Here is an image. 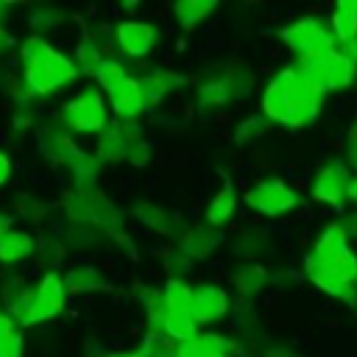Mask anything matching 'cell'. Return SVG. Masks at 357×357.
Wrapping results in <instances>:
<instances>
[{"mask_svg":"<svg viewBox=\"0 0 357 357\" xmlns=\"http://www.w3.org/2000/svg\"><path fill=\"white\" fill-rule=\"evenodd\" d=\"M321 106H324V95L315 86H310L296 73V67L279 70L262 89V117L268 123L304 128L318 120Z\"/></svg>","mask_w":357,"mask_h":357,"instance_id":"6da1fadb","label":"cell"},{"mask_svg":"<svg viewBox=\"0 0 357 357\" xmlns=\"http://www.w3.org/2000/svg\"><path fill=\"white\" fill-rule=\"evenodd\" d=\"M22 64H25L22 84L31 95H47L78 78L73 61L64 53L53 50L42 36H31L22 42Z\"/></svg>","mask_w":357,"mask_h":357,"instance_id":"7a4b0ae2","label":"cell"},{"mask_svg":"<svg viewBox=\"0 0 357 357\" xmlns=\"http://www.w3.org/2000/svg\"><path fill=\"white\" fill-rule=\"evenodd\" d=\"M251 84H254V78L245 64H223L198 81V103L201 106H229L237 98H245L251 92Z\"/></svg>","mask_w":357,"mask_h":357,"instance_id":"3957f363","label":"cell"},{"mask_svg":"<svg viewBox=\"0 0 357 357\" xmlns=\"http://www.w3.org/2000/svg\"><path fill=\"white\" fill-rule=\"evenodd\" d=\"M296 73L310 84L315 86L321 95L326 92H335V89H346L354 75H357V67L349 64L343 56H337L335 50L329 53H321V56H310V59H296Z\"/></svg>","mask_w":357,"mask_h":357,"instance_id":"277c9868","label":"cell"},{"mask_svg":"<svg viewBox=\"0 0 357 357\" xmlns=\"http://www.w3.org/2000/svg\"><path fill=\"white\" fill-rule=\"evenodd\" d=\"M64 301H67V290H64V282L59 273H47L36 290H25L22 301L17 304V310L11 312L22 326H31V324H39V321H47L53 315H59L64 310Z\"/></svg>","mask_w":357,"mask_h":357,"instance_id":"5b68a950","label":"cell"},{"mask_svg":"<svg viewBox=\"0 0 357 357\" xmlns=\"http://www.w3.org/2000/svg\"><path fill=\"white\" fill-rule=\"evenodd\" d=\"M64 209L70 215L73 223H84V226H92V229H106V231H117L120 223H123V215L120 209L98 190H73L67 198H64Z\"/></svg>","mask_w":357,"mask_h":357,"instance_id":"8992f818","label":"cell"},{"mask_svg":"<svg viewBox=\"0 0 357 357\" xmlns=\"http://www.w3.org/2000/svg\"><path fill=\"white\" fill-rule=\"evenodd\" d=\"M279 39L284 42V47H290L296 53V59L321 56V53H329L335 47V39H332L329 28L315 17H301L290 25H284L279 31Z\"/></svg>","mask_w":357,"mask_h":357,"instance_id":"52a82bcc","label":"cell"},{"mask_svg":"<svg viewBox=\"0 0 357 357\" xmlns=\"http://www.w3.org/2000/svg\"><path fill=\"white\" fill-rule=\"evenodd\" d=\"M61 120L70 131H78V134H100L106 128V103H103V95L98 89H84L78 92L73 100H67L64 112H61Z\"/></svg>","mask_w":357,"mask_h":357,"instance_id":"ba28073f","label":"cell"},{"mask_svg":"<svg viewBox=\"0 0 357 357\" xmlns=\"http://www.w3.org/2000/svg\"><path fill=\"white\" fill-rule=\"evenodd\" d=\"M312 254L321 257L329 268H335L349 284H354V279H357V254L349 248V234L343 231L340 223H329L324 229Z\"/></svg>","mask_w":357,"mask_h":357,"instance_id":"9c48e42d","label":"cell"},{"mask_svg":"<svg viewBox=\"0 0 357 357\" xmlns=\"http://www.w3.org/2000/svg\"><path fill=\"white\" fill-rule=\"evenodd\" d=\"M243 198H245V206H251L254 212H259L265 218H282L298 206L296 190L287 187L282 178H265V181L254 184L251 190H245Z\"/></svg>","mask_w":357,"mask_h":357,"instance_id":"30bf717a","label":"cell"},{"mask_svg":"<svg viewBox=\"0 0 357 357\" xmlns=\"http://www.w3.org/2000/svg\"><path fill=\"white\" fill-rule=\"evenodd\" d=\"M349 167L343 159H329L312 178V198L326 206H340L346 201V184H349Z\"/></svg>","mask_w":357,"mask_h":357,"instance_id":"8fae6325","label":"cell"},{"mask_svg":"<svg viewBox=\"0 0 357 357\" xmlns=\"http://www.w3.org/2000/svg\"><path fill=\"white\" fill-rule=\"evenodd\" d=\"M304 273H307V279H310L321 293H326V296H332V298H340V301H349V304L357 301L354 284H349L335 268H329V265H326L321 257H315L312 251L304 257Z\"/></svg>","mask_w":357,"mask_h":357,"instance_id":"7c38bea8","label":"cell"},{"mask_svg":"<svg viewBox=\"0 0 357 357\" xmlns=\"http://www.w3.org/2000/svg\"><path fill=\"white\" fill-rule=\"evenodd\" d=\"M114 39H117V47L131 56V59H139V56H148L159 39V31L151 25V22H142V20H123L117 28H114Z\"/></svg>","mask_w":357,"mask_h":357,"instance_id":"4fadbf2b","label":"cell"},{"mask_svg":"<svg viewBox=\"0 0 357 357\" xmlns=\"http://www.w3.org/2000/svg\"><path fill=\"white\" fill-rule=\"evenodd\" d=\"M229 310H231V301H229V293L223 287H218V284H201V287L192 290L190 312H192L195 326L215 324L223 315H229Z\"/></svg>","mask_w":357,"mask_h":357,"instance_id":"5bb4252c","label":"cell"},{"mask_svg":"<svg viewBox=\"0 0 357 357\" xmlns=\"http://www.w3.org/2000/svg\"><path fill=\"white\" fill-rule=\"evenodd\" d=\"M39 153L53 165H70L81 151L64 128H39Z\"/></svg>","mask_w":357,"mask_h":357,"instance_id":"9a60e30c","label":"cell"},{"mask_svg":"<svg viewBox=\"0 0 357 357\" xmlns=\"http://www.w3.org/2000/svg\"><path fill=\"white\" fill-rule=\"evenodd\" d=\"M137 84H139V95H142L145 109H148V106H153V103H162L165 95L181 89V86H184V75L170 73V70H153V73L137 78Z\"/></svg>","mask_w":357,"mask_h":357,"instance_id":"2e32d148","label":"cell"},{"mask_svg":"<svg viewBox=\"0 0 357 357\" xmlns=\"http://www.w3.org/2000/svg\"><path fill=\"white\" fill-rule=\"evenodd\" d=\"M218 245H220V234H218L215 229H209L206 223H201V226L184 229L178 251H181L187 259H206V257L215 254Z\"/></svg>","mask_w":357,"mask_h":357,"instance_id":"e0dca14e","label":"cell"},{"mask_svg":"<svg viewBox=\"0 0 357 357\" xmlns=\"http://www.w3.org/2000/svg\"><path fill=\"white\" fill-rule=\"evenodd\" d=\"M109 100H112L114 114H117L123 123H131L134 117H139V114L145 112V100H142V95H139V84H137V78H131V75H128L117 89L109 92Z\"/></svg>","mask_w":357,"mask_h":357,"instance_id":"ac0fdd59","label":"cell"},{"mask_svg":"<svg viewBox=\"0 0 357 357\" xmlns=\"http://www.w3.org/2000/svg\"><path fill=\"white\" fill-rule=\"evenodd\" d=\"M234 343L215 332H198L192 340L178 346V357H229Z\"/></svg>","mask_w":357,"mask_h":357,"instance_id":"d6986e66","label":"cell"},{"mask_svg":"<svg viewBox=\"0 0 357 357\" xmlns=\"http://www.w3.org/2000/svg\"><path fill=\"white\" fill-rule=\"evenodd\" d=\"M234 206H237V192H234V184L226 181V184L212 195V201H209V206H206V215H204L206 226L218 231V229L234 215Z\"/></svg>","mask_w":357,"mask_h":357,"instance_id":"ffe728a7","label":"cell"},{"mask_svg":"<svg viewBox=\"0 0 357 357\" xmlns=\"http://www.w3.org/2000/svg\"><path fill=\"white\" fill-rule=\"evenodd\" d=\"M268 282H271V273L259 262H243L231 271V284L237 287L240 296H257Z\"/></svg>","mask_w":357,"mask_h":357,"instance_id":"44dd1931","label":"cell"},{"mask_svg":"<svg viewBox=\"0 0 357 357\" xmlns=\"http://www.w3.org/2000/svg\"><path fill=\"white\" fill-rule=\"evenodd\" d=\"M134 215H137V220H139L142 226H148V229H153V231H159V234H173V231L178 229L176 215L167 212L165 206L153 204V201H139V204L134 206Z\"/></svg>","mask_w":357,"mask_h":357,"instance_id":"7402d4cb","label":"cell"},{"mask_svg":"<svg viewBox=\"0 0 357 357\" xmlns=\"http://www.w3.org/2000/svg\"><path fill=\"white\" fill-rule=\"evenodd\" d=\"M329 33L335 42L357 39V0H340L329 20Z\"/></svg>","mask_w":357,"mask_h":357,"instance_id":"603a6c76","label":"cell"},{"mask_svg":"<svg viewBox=\"0 0 357 357\" xmlns=\"http://www.w3.org/2000/svg\"><path fill=\"white\" fill-rule=\"evenodd\" d=\"M98 165L100 162H126V123L106 126L98 139Z\"/></svg>","mask_w":357,"mask_h":357,"instance_id":"cb8c5ba5","label":"cell"},{"mask_svg":"<svg viewBox=\"0 0 357 357\" xmlns=\"http://www.w3.org/2000/svg\"><path fill=\"white\" fill-rule=\"evenodd\" d=\"M61 282H64L67 293H92V290H106L109 287L95 265H75V268L67 271V276Z\"/></svg>","mask_w":357,"mask_h":357,"instance_id":"d4e9b609","label":"cell"},{"mask_svg":"<svg viewBox=\"0 0 357 357\" xmlns=\"http://www.w3.org/2000/svg\"><path fill=\"white\" fill-rule=\"evenodd\" d=\"M234 254L243 259V262H259L265 254H268V234L259 231V229H245L234 237Z\"/></svg>","mask_w":357,"mask_h":357,"instance_id":"484cf974","label":"cell"},{"mask_svg":"<svg viewBox=\"0 0 357 357\" xmlns=\"http://www.w3.org/2000/svg\"><path fill=\"white\" fill-rule=\"evenodd\" d=\"M215 8H218L215 0H178V3H173V11H176L178 25H181L184 31L201 25Z\"/></svg>","mask_w":357,"mask_h":357,"instance_id":"4316f807","label":"cell"},{"mask_svg":"<svg viewBox=\"0 0 357 357\" xmlns=\"http://www.w3.org/2000/svg\"><path fill=\"white\" fill-rule=\"evenodd\" d=\"M36 248L33 237L25 231H6L0 237V262H20L25 257H31Z\"/></svg>","mask_w":357,"mask_h":357,"instance_id":"83f0119b","label":"cell"},{"mask_svg":"<svg viewBox=\"0 0 357 357\" xmlns=\"http://www.w3.org/2000/svg\"><path fill=\"white\" fill-rule=\"evenodd\" d=\"M73 173V190L84 192V190H95V178H98V159L86 156L84 151L67 165Z\"/></svg>","mask_w":357,"mask_h":357,"instance_id":"f1b7e54d","label":"cell"},{"mask_svg":"<svg viewBox=\"0 0 357 357\" xmlns=\"http://www.w3.org/2000/svg\"><path fill=\"white\" fill-rule=\"evenodd\" d=\"M126 162L134 167H145L151 162V145L134 123H126Z\"/></svg>","mask_w":357,"mask_h":357,"instance_id":"f546056e","label":"cell"},{"mask_svg":"<svg viewBox=\"0 0 357 357\" xmlns=\"http://www.w3.org/2000/svg\"><path fill=\"white\" fill-rule=\"evenodd\" d=\"M70 61H73L75 73H81V75H95V70L100 67L103 56H100V47H98L92 39H84V42L78 45V50H75V56H73Z\"/></svg>","mask_w":357,"mask_h":357,"instance_id":"4dcf8cb0","label":"cell"},{"mask_svg":"<svg viewBox=\"0 0 357 357\" xmlns=\"http://www.w3.org/2000/svg\"><path fill=\"white\" fill-rule=\"evenodd\" d=\"M139 354L142 357H178V343H173L162 332H148L139 346Z\"/></svg>","mask_w":357,"mask_h":357,"instance_id":"1f68e13d","label":"cell"},{"mask_svg":"<svg viewBox=\"0 0 357 357\" xmlns=\"http://www.w3.org/2000/svg\"><path fill=\"white\" fill-rule=\"evenodd\" d=\"M95 78H98L100 89L109 95L112 89H117V86L128 78V73H126V67H123L120 61H114V59H103V61H100V67L95 70Z\"/></svg>","mask_w":357,"mask_h":357,"instance_id":"d6a6232c","label":"cell"},{"mask_svg":"<svg viewBox=\"0 0 357 357\" xmlns=\"http://www.w3.org/2000/svg\"><path fill=\"white\" fill-rule=\"evenodd\" d=\"M268 131H271V123H268L262 114H251V117H245V120L234 128V142H237V145H245V142H251V139L265 137Z\"/></svg>","mask_w":357,"mask_h":357,"instance_id":"836d02e7","label":"cell"},{"mask_svg":"<svg viewBox=\"0 0 357 357\" xmlns=\"http://www.w3.org/2000/svg\"><path fill=\"white\" fill-rule=\"evenodd\" d=\"M142 304H145V315H148L151 332H162V321H165V298H162V290H145L142 293Z\"/></svg>","mask_w":357,"mask_h":357,"instance_id":"e575fe53","label":"cell"},{"mask_svg":"<svg viewBox=\"0 0 357 357\" xmlns=\"http://www.w3.org/2000/svg\"><path fill=\"white\" fill-rule=\"evenodd\" d=\"M167 271H170V279H181V276L190 271V259H187L178 248H173V251L167 254Z\"/></svg>","mask_w":357,"mask_h":357,"instance_id":"d590c367","label":"cell"},{"mask_svg":"<svg viewBox=\"0 0 357 357\" xmlns=\"http://www.w3.org/2000/svg\"><path fill=\"white\" fill-rule=\"evenodd\" d=\"M346 167H351L349 173H357V120L351 123L349 128V137H346Z\"/></svg>","mask_w":357,"mask_h":357,"instance_id":"8d00e7d4","label":"cell"},{"mask_svg":"<svg viewBox=\"0 0 357 357\" xmlns=\"http://www.w3.org/2000/svg\"><path fill=\"white\" fill-rule=\"evenodd\" d=\"M39 251H42V259H45V262H56V259H61V254H64V243H59V240H45V243H39Z\"/></svg>","mask_w":357,"mask_h":357,"instance_id":"74e56055","label":"cell"},{"mask_svg":"<svg viewBox=\"0 0 357 357\" xmlns=\"http://www.w3.org/2000/svg\"><path fill=\"white\" fill-rule=\"evenodd\" d=\"M340 226H343V231H346V234H349V237H351V234H357V209H354V212H351V215H346V218H343V223H340Z\"/></svg>","mask_w":357,"mask_h":357,"instance_id":"f35d334b","label":"cell"},{"mask_svg":"<svg viewBox=\"0 0 357 357\" xmlns=\"http://www.w3.org/2000/svg\"><path fill=\"white\" fill-rule=\"evenodd\" d=\"M346 201L357 204V173L349 176V184H346Z\"/></svg>","mask_w":357,"mask_h":357,"instance_id":"ab89813d","label":"cell"},{"mask_svg":"<svg viewBox=\"0 0 357 357\" xmlns=\"http://www.w3.org/2000/svg\"><path fill=\"white\" fill-rule=\"evenodd\" d=\"M262 357H301V354H296L290 349H282V346H273V349H265Z\"/></svg>","mask_w":357,"mask_h":357,"instance_id":"60d3db41","label":"cell"},{"mask_svg":"<svg viewBox=\"0 0 357 357\" xmlns=\"http://www.w3.org/2000/svg\"><path fill=\"white\" fill-rule=\"evenodd\" d=\"M8 173H11V162H8V156L0 151V184L8 178Z\"/></svg>","mask_w":357,"mask_h":357,"instance_id":"b9f144b4","label":"cell"},{"mask_svg":"<svg viewBox=\"0 0 357 357\" xmlns=\"http://www.w3.org/2000/svg\"><path fill=\"white\" fill-rule=\"evenodd\" d=\"M6 231H11V218H8V215H3V212H0V237H3V234H6Z\"/></svg>","mask_w":357,"mask_h":357,"instance_id":"7bdbcfd3","label":"cell"},{"mask_svg":"<svg viewBox=\"0 0 357 357\" xmlns=\"http://www.w3.org/2000/svg\"><path fill=\"white\" fill-rule=\"evenodd\" d=\"M109 357H142V354L137 349V351H117V354H109Z\"/></svg>","mask_w":357,"mask_h":357,"instance_id":"ee69618b","label":"cell"},{"mask_svg":"<svg viewBox=\"0 0 357 357\" xmlns=\"http://www.w3.org/2000/svg\"><path fill=\"white\" fill-rule=\"evenodd\" d=\"M354 293H357V279H354Z\"/></svg>","mask_w":357,"mask_h":357,"instance_id":"f6af8a7d","label":"cell"}]
</instances>
